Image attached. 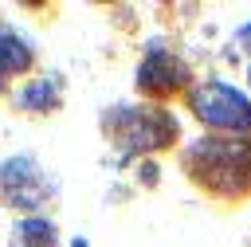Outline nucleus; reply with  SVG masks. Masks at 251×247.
I'll use <instances>...</instances> for the list:
<instances>
[{"instance_id":"obj_8","label":"nucleus","mask_w":251,"mask_h":247,"mask_svg":"<svg viewBox=\"0 0 251 247\" xmlns=\"http://www.w3.org/2000/svg\"><path fill=\"white\" fill-rule=\"evenodd\" d=\"M20 235H24L27 243H51L55 227H51L47 220H24V223H20Z\"/></svg>"},{"instance_id":"obj_1","label":"nucleus","mask_w":251,"mask_h":247,"mask_svg":"<svg viewBox=\"0 0 251 247\" xmlns=\"http://www.w3.org/2000/svg\"><path fill=\"white\" fill-rule=\"evenodd\" d=\"M184 165L216 196H243V192H251V145L247 141L200 137L184 153Z\"/></svg>"},{"instance_id":"obj_5","label":"nucleus","mask_w":251,"mask_h":247,"mask_svg":"<svg viewBox=\"0 0 251 247\" xmlns=\"http://www.w3.org/2000/svg\"><path fill=\"white\" fill-rule=\"evenodd\" d=\"M184 82H188V67H184L180 59H173L169 51H161V47L149 51L145 63H141V71H137V86H141L145 94H157V98L180 90Z\"/></svg>"},{"instance_id":"obj_6","label":"nucleus","mask_w":251,"mask_h":247,"mask_svg":"<svg viewBox=\"0 0 251 247\" xmlns=\"http://www.w3.org/2000/svg\"><path fill=\"white\" fill-rule=\"evenodd\" d=\"M27 63H31V47L24 43V39H16V35H0V82H4V74H16V71H27Z\"/></svg>"},{"instance_id":"obj_7","label":"nucleus","mask_w":251,"mask_h":247,"mask_svg":"<svg viewBox=\"0 0 251 247\" xmlns=\"http://www.w3.org/2000/svg\"><path fill=\"white\" fill-rule=\"evenodd\" d=\"M24 106H31V110H51V106H55V82H51V78L31 82V86L24 90Z\"/></svg>"},{"instance_id":"obj_3","label":"nucleus","mask_w":251,"mask_h":247,"mask_svg":"<svg viewBox=\"0 0 251 247\" xmlns=\"http://www.w3.org/2000/svg\"><path fill=\"white\" fill-rule=\"evenodd\" d=\"M106 129L118 137L122 149H157L176 137V122L165 110H149V106H129V110L110 114Z\"/></svg>"},{"instance_id":"obj_2","label":"nucleus","mask_w":251,"mask_h":247,"mask_svg":"<svg viewBox=\"0 0 251 247\" xmlns=\"http://www.w3.org/2000/svg\"><path fill=\"white\" fill-rule=\"evenodd\" d=\"M188 106L212 129H231V133L251 129V102L235 86H227V82H200V86H192Z\"/></svg>"},{"instance_id":"obj_4","label":"nucleus","mask_w":251,"mask_h":247,"mask_svg":"<svg viewBox=\"0 0 251 247\" xmlns=\"http://www.w3.org/2000/svg\"><path fill=\"white\" fill-rule=\"evenodd\" d=\"M0 196L12 208H35L51 196V180L39 173L31 157H8L0 165Z\"/></svg>"},{"instance_id":"obj_9","label":"nucleus","mask_w":251,"mask_h":247,"mask_svg":"<svg viewBox=\"0 0 251 247\" xmlns=\"http://www.w3.org/2000/svg\"><path fill=\"white\" fill-rule=\"evenodd\" d=\"M239 39H243V43H251V24H247V27H239ZM247 51H251V47H247Z\"/></svg>"}]
</instances>
